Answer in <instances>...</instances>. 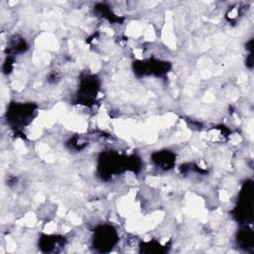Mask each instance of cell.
<instances>
[{
	"mask_svg": "<svg viewBox=\"0 0 254 254\" xmlns=\"http://www.w3.org/2000/svg\"><path fill=\"white\" fill-rule=\"evenodd\" d=\"M157 165L161 166L163 169H170L172 168L174 162H175V157L174 154L170 152H160L154 156L153 159Z\"/></svg>",
	"mask_w": 254,
	"mask_h": 254,
	"instance_id": "2",
	"label": "cell"
},
{
	"mask_svg": "<svg viewBox=\"0 0 254 254\" xmlns=\"http://www.w3.org/2000/svg\"><path fill=\"white\" fill-rule=\"evenodd\" d=\"M116 239L115 230L111 226H102L96 231L94 245L102 250H105L108 247H112V245L116 242Z\"/></svg>",
	"mask_w": 254,
	"mask_h": 254,
	"instance_id": "1",
	"label": "cell"
}]
</instances>
